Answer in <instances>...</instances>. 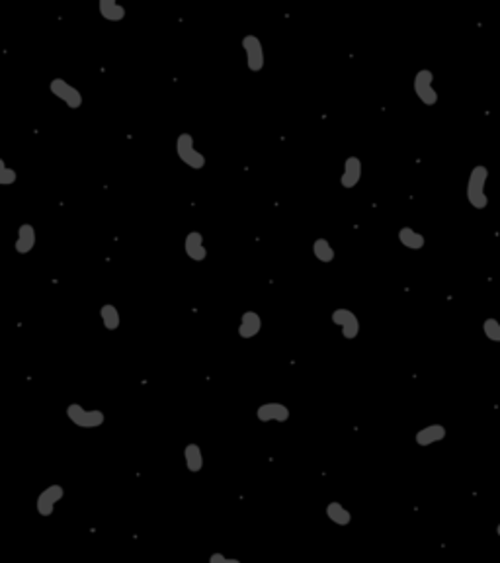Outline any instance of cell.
I'll use <instances>...</instances> for the list:
<instances>
[{"mask_svg":"<svg viewBox=\"0 0 500 563\" xmlns=\"http://www.w3.org/2000/svg\"><path fill=\"white\" fill-rule=\"evenodd\" d=\"M184 462H186L188 472H202V468H204V452L199 448V444H188L184 448Z\"/></svg>","mask_w":500,"mask_h":563,"instance_id":"cell-18","label":"cell"},{"mask_svg":"<svg viewBox=\"0 0 500 563\" xmlns=\"http://www.w3.org/2000/svg\"><path fill=\"white\" fill-rule=\"evenodd\" d=\"M49 91H51V94H53L55 98L63 100L71 110H78V108L83 106L84 100L80 91L75 88L73 84H68L65 78H53V81L49 83Z\"/></svg>","mask_w":500,"mask_h":563,"instance_id":"cell-5","label":"cell"},{"mask_svg":"<svg viewBox=\"0 0 500 563\" xmlns=\"http://www.w3.org/2000/svg\"><path fill=\"white\" fill-rule=\"evenodd\" d=\"M489 180V168L485 165H477L471 168L469 180H467V200L475 210H485L489 206L485 186Z\"/></svg>","mask_w":500,"mask_h":563,"instance_id":"cell-1","label":"cell"},{"mask_svg":"<svg viewBox=\"0 0 500 563\" xmlns=\"http://www.w3.org/2000/svg\"><path fill=\"white\" fill-rule=\"evenodd\" d=\"M313 254H315V259L321 260V262H325V264L333 262L334 257H336L333 244L328 243L325 237H318V239H315V243H313Z\"/></svg>","mask_w":500,"mask_h":563,"instance_id":"cell-20","label":"cell"},{"mask_svg":"<svg viewBox=\"0 0 500 563\" xmlns=\"http://www.w3.org/2000/svg\"><path fill=\"white\" fill-rule=\"evenodd\" d=\"M18 180L14 168H10L4 162V159H0V186H12Z\"/></svg>","mask_w":500,"mask_h":563,"instance_id":"cell-22","label":"cell"},{"mask_svg":"<svg viewBox=\"0 0 500 563\" xmlns=\"http://www.w3.org/2000/svg\"><path fill=\"white\" fill-rule=\"evenodd\" d=\"M326 517H328V520H333L334 525L338 526H348L350 522H352V512H350L342 502L338 501H333L326 505Z\"/></svg>","mask_w":500,"mask_h":563,"instance_id":"cell-16","label":"cell"},{"mask_svg":"<svg viewBox=\"0 0 500 563\" xmlns=\"http://www.w3.org/2000/svg\"><path fill=\"white\" fill-rule=\"evenodd\" d=\"M98 10H100V16L104 18V20H108V22H122L123 18H125V8L120 4V2H115V0H100L98 4Z\"/></svg>","mask_w":500,"mask_h":563,"instance_id":"cell-15","label":"cell"},{"mask_svg":"<svg viewBox=\"0 0 500 563\" xmlns=\"http://www.w3.org/2000/svg\"><path fill=\"white\" fill-rule=\"evenodd\" d=\"M243 49L244 55H246V67H249V71L260 73V71L264 69V47H262V41H260L258 36H252V33L244 36Z\"/></svg>","mask_w":500,"mask_h":563,"instance_id":"cell-6","label":"cell"},{"mask_svg":"<svg viewBox=\"0 0 500 563\" xmlns=\"http://www.w3.org/2000/svg\"><path fill=\"white\" fill-rule=\"evenodd\" d=\"M63 497H65V489H63V485H49V487H46L41 493L38 495V501H36V509H38L39 517H51L53 515L55 507H57V502L61 501Z\"/></svg>","mask_w":500,"mask_h":563,"instance_id":"cell-8","label":"cell"},{"mask_svg":"<svg viewBox=\"0 0 500 563\" xmlns=\"http://www.w3.org/2000/svg\"><path fill=\"white\" fill-rule=\"evenodd\" d=\"M256 417L260 423H288L291 413H289L288 405L270 401V403H262L258 407Z\"/></svg>","mask_w":500,"mask_h":563,"instance_id":"cell-9","label":"cell"},{"mask_svg":"<svg viewBox=\"0 0 500 563\" xmlns=\"http://www.w3.org/2000/svg\"><path fill=\"white\" fill-rule=\"evenodd\" d=\"M446 426L439 425V423H434V425H428L425 426V428H420L417 433V444L418 446H422V448H426V446H432V444H436V442H442L444 438H446Z\"/></svg>","mask_w":500,"mask_h":563,"instance_id":"cell-13","label":"cell"},{"mask_svg":"<svg viewBox=\"0 0 500 563\" xmlns=\"http://www.w3.org/2000/svg\"><path fill=\"white\" fill-rule=\"evenodd\" d=\"M207 563H243V562H241V559H236V557H227L225 554L215 552V554H212V556H209V562Z\"/></svg>","mask_w":500,"mask_h":563,"instance_id":"cell-23","label":"cell"},{"mask_svg":"<svg viewBox=\"0 0 500 563\" xmlns=\"http://www.w3.org/2000/svg\"><path fill=\"white\" fill-rule=\"evenodd\" d=\"M176 155H178V159L182 160L186 167L194 168V170H202L205 167V162H207L204 153H199L196 149L192 133H180L176 138Z\"/></svg>","mask_w":500,"mask_h":563,"instance_id":"cell-2","label":"cell"},{"mask_svg":"<svg viewBox=\"0 0 500 563\" xmlns=\"http://www.w3.org/2000/svg\"><path fill=\"white\" fill-rule=\"evenodd\" d=\"M36 241H38V235H36V227L31 223H22L18 227V237H16L14 249L18 254H28V252L33 251L36 247Z\"/></svg>","mask_w":500,"mask_h":563,"instance_id":"cell-12","label":"cell"},{"mask_svg":"<svg viewBox=\"0 0 500 563\" xmlns=\"http://www.w3.org/2000/svg\"><path fill=\"white\" fill-rule=\"evenodd\" d=\"M67 417L78 428H98L106 423V415L100 409H84L83 405L78 403L68 405Z\"/></svg>","mask_w":500,"mask_h":563,"instance_id":"cell-3","label":"cell"},{"mask_svg":"<svg viewBox=\"0 0 500 563\" xmlns=\"http://www.w3.org/2000/svg\"><path fill=\"white\" fill-rule=\"evenodd\" d=\"M399 241H401L402 247H407L410 251H420L425 249L426 239L422 233H418L412 227H401L399 229Z\"/></svg>","mask_w":500,"mask_h":563,"instance_id":"cell-17","label":"cell"},{"mask_svg":"<svg viewBox=\"0 0 500 563\" xmlns=\"http://www.w3.org/2000/svg\"><path fill=\"white\" fill-rule=\"evenodd\" d=\"M415 94L425 106H434L438 102V92L434 88V73L430 69H420L415 75Z\"/></svg>","mask_w":500,"mask_h":563,"instance_id":"cell-4","label":"cell"},{"mask_svg":"<svg viewBox=\"0 0 500 563\" xmlns=\"http://www.w3.org/2000/svg\"><path fill=\"white\" fill-rule=\"evenodd\" d=\"M100 319L104 323V327L108 331H118L120 329V323H122V317H120V311L118 307L112 304H106L100 307Z\"/></svg>","mask_w":500,"mask_h":563,"instance_id":"cell-19","label":"cell"},{"mask_svg":"<svg viewBox=\"0 0 500 563\" xmlns=\"http://www.w3.org/2000/svg\"><path fill=\"white\" fill-rule=\"evenodd\" d=\"M333 323L336 327H340L342 336L346 341H354L360 335V319L356 317V313L350 311L346 307H338L333 311Z\"/></svg>","mask_w":500,"mask_h":563,"instance_id":"cell-7","label":"cell"},{"mask_svg":"<svg viewBox=\"0 0 500 563\" xmlns=\"http://www.w3.org/2000/svg\"><path fill=\"white\" fill-rule=\"evenodd\" d=\"M184 251L188 254V259H192L194 262H202L207 259V249H205L204 235L199 231H189L184 241Z\"/></svg>","mask_w":500,"mask_h":563,"instance_id":"cell-11","label":"cell"},{"mask_svg":"<svg viewBox=\"0 0 500 563\" xmlns=\"http://www.w3.org/2000/svg\"><path fill=\"white\" fill-rule=\"evenodd\" d=\"M483 333H485V336L489 339V341L499 343L500 341V323L499 321L493 319V317H489V319L483 321Z\"/></svg>","mask_w":500,"mask_h":563,"instance_id":"cell-21","label":"cell"},{"mask_svg":"<svg viewBox=\"0 0 500 563\" xmlns=\"http://www.w3.org/2000/svg\"><path fill=\"white\" fill-rule=\"evenodd\" d=\"M262 329V319L256 311H244L239 323V336L241 339H254Z\"/></svg>","mask_w":500,"mask_h":563,"instance_id":"cell-14","label":"cell"},{"mask_svg":"<svg viewBox=\"0 0 500 563\" xmlns=\"http://www.w3.org/2000/svg\"><path fill=\"white\" fill-rule=\"evenodd\" d=\"M362 175H364V165H362V160L358 159V157H348L346 162H344V170H342L340 186L342 188H346V190L356 188V184L362 180Z\"/></svg>","mask_w":500,"mask_h":563,"instance_id":"cell-10","label":"cell"}]
</instances>
